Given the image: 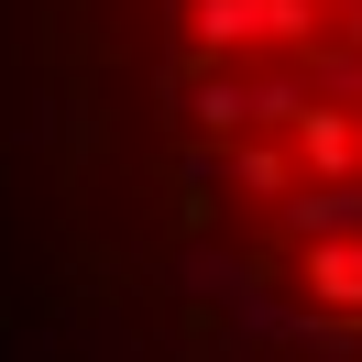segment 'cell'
I'll return each mask as SVG.
<instances>
[{
	"label": "cell",
	"instance_id": "277c9868",
	"mask_svg": "<svg viewBox=\"0 0 362 362\" xmlns=\"http://www.w3.org/2000/svg\"><path fill=\"white\" fill-rule=\"evenodd\" d=\"M198 132H242V88H230V77L198 88Z\"/></svg>",
	"mask_w": 362,
	"mask_h": 362
},
{
	"label": "cell",
	"instance_id": "6da1fadb",
	"mask_svg": "<svg viewBox=\"0 0 362 362\" xmlns=\"http://www.w3.org/2000/svg\"><path fill=\"white\" fill-rule=\"evenodd\" d=\"M296 286H308L329 318H362V242H308L296 252Z\"/></svg>",
	"mask_w": 362,
	"mask_h": 362
},
{
	"label": "cell",
	"instance_id": "3957f363",
	"mask_svg": "<svg viewBox=\"0 0 362 362\" xmlns=\"http://www.w3.org/2000/svg\"><path fill=\"white\" fill-rule=\"evenodd\" d=\"M187 33L198 45H252L264 33V0H187Z\"/></svg>",
	"mask_w": 362,
	"mask_h": 362
},
{
	"label": "cell",
	"instance_id": "7a4b0ae2",
	"mask_svg": "<svg viewBox=\"0 0 362 362\" xmlns=\"http://www.w3.org/2000/svg\"><path fill=\"white\" fill-rule=\"evenodd\" d=\"M230 187H242V198H274V209H286L296 198V154H286V143H242V165H230Z\"/></svg>",
	"mask_w": 362,
	"mask_h": 362
}]
</instances>
